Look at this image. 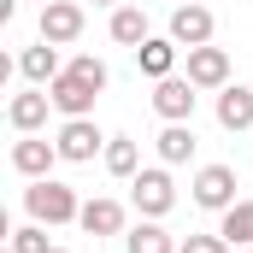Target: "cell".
I'll use <instances>...</instances> for the list:
<instances>
[{
  "label": "cell",
  "mask_w": 253,
  "mask_h": 253,
  "mask_svg": "<svg viewBox=\"0 0 253 253\" xmlns=\"http://www.w3.org/2000/svg\"><path fill=\"white\" fill-rule=\"evenodd\" d=\"M53 242H47V224H24V230H12V253H47Z\"/></svg>",
  "instance_id": "obj_21"
},
{
  "label": "cell",
  "mask_w": 253,
  "mask_h": 253,
  "mask_svg": "<svg viewBox=\"0 0 253 253\" xmlns=\"http://www.w3.org/2000/svg\"><path fill=\"white\" fill-rule=\"evenodd\" d=\"M194 100H200V88H194L189 77H159V83H153V112H159L165 124H189Z\"/></svg>",
  "instance_id": "obj_6"
},
{
  "label": "cell",
  "mask_w": 253,
  "mask_h": 253,
  "mask_svg": "<svg viewBox=\"0 0 253 253\" xmlns=\"http://www.w3.org/2000/svg\"><path fill=\"white\" fill-rule=\"evenodd\" d=\"M77 36H83V6H77V0H47V6H42V42L65 47V42H77Z\"/></svg>",
  "instance_id": "obj_8"
},
{
  "label": "cell",
  "mask_w": 253,
  "mask_h": 253,
  "mask_svg": "<svg viewBox=\"0 0 253 253\" xmlns=\"http://www.w3.org/2000/svg\"><path fill=\"white\" fill-rule=\"evenodd\" d=\"M177 253H230V242H224V236H189Z\"/></svg>",
  "instance_id": "obj_22"
},
{
  "label": "cell",
  "mask_w": 253,
  "mask_h": 253,
  "mask_svg": "<svg viewBox=\"0 0 253 253\" xmlns=\"http://www.w3.org/2000/svg\"><path fill=\"white\" fill-rule=\"evenodd\" d=\"M47 106H53V94H47V88H30V94H12V106H6V124L18 129V135H36V129L47 124Z\"/></svg>",
  "instance_id": "obj_11"
},
{
  "label": "cell",
  "mask_w": 253,
  "mask_h": 253,
  "mask_svg": "<svg viewBox=\"0 0 253 253\" xmlns=\"http://www.w3.org/2000/svg\"><path fill=\"white\" fill-rule=\"evenodd\" d=\"M159 159H165V165L194 159V129L189 124H165V129H159Z\"/></svg>",
  "instance_id": "obj_20"
},
{
  "label": "cell",
  "mask_w": 253,
  "mask_h": 253,
  "mask_svg": "<svg viewBox=\"0 0 253 253\" xmlns=\"http://www.w3.org/2000/svg\"><path fill=\"white\" fill-rule=\"evenodd\" d=\"M129 200H135L141 218H165V212L177 206V183H171V171H165V165L135 171V177H129Z\"/></svg>",
  "instance_id": "obj_2"
},
{
  "label": "cell",
  "mask_w": 253,
  "mask_h": 253,
  "mask_svg": "<svg viewBox=\"0 0 253 253\" xmlns=\"http://www.w3.org/2000/svg\"><path fill=\"white\" fill-rule=\"evenodd\" d=\"M218 124L224 129H248L253 124V88H242V83L218 88Z\"/></svg>",
  "instance_id": "obj_14"
},
{
  "label": "cell",
  "mask_w": 253,
  "mask_h": 253,
  "mask_svg": "<svg viewBox=\"0 0 253 253\" xmlns=\"http://www.w3.org/2000/svg\"><path fill=\"white\" fill-rule=\"evenodd\" d=\"M124 248H129V253H177L183 242H171V230H165L159 218H147V224H135V230H129Z\"/></svg>",
  "instance_id": "obj_17"
},
{
  "label": "cell",
  "mask_w": 253,
  "mask_h": 253,
  "mask_svg": "<svg viewBox=\"0 0 253 253\" xmlns=\"http://www.w3.org/2000/svg\"><path fill=\"white\" fill-rule=\"evenodd\" d=\"M53 141H59V159H65V165H88L94 153H106V141H112V135H100L94 118H65Z\"/></svg>",
  "instance_id": "obj_4"
},
{
  "label": "cell",
  "mask_w": 253,
  "mask_h": 253,
  "mask_svg": "<svg viewBox=\"0 0 253 253\" xmlns=\"http://www.w3.org/2000/svg\"><path fill=\"white\" fill-rule=\"evenodd\" d=\"M24 212L36 218V224H71V218H83V200L71 183H53V177H36L30 189H24Z\"/></svg>",
  "instance_id": "obj_1"
},
{
  "label": "cell",
  "mask_w": 253,
  "mask_h": 253,
  "mask_svg": "<svg viewBox=\"0 0 253 253\" xmlns=\"http://www.w3.org/2000/svg\"><path fill=\"white\" fill-rule=\"evenodd\" d=\"M135 71L153 77V83L171 77V71H177V42H171V36H147V42L135 47Z\"/></svg>",
  "instance_id": "obj_12"
},
{
  "label": "cell",
  "mask_w": 253,
  "mask_h": 253,
  "mask_svg": "<svg viewBox=\"0 0 253 253\" xmlns=\"http://www.w3.org/2000/svg\"><path fill=\"white\" fill-rule=\"evenodd\" d=\"M100 159H106V171H112V177H135V171H141V147H135L129 135H112Z\"/></svg>",
  "instance_id": "obj_19"
},
{
  "label": "cell",
  "mask_w": 253,
  "mask_h": 253,
  "mask_svg": "<svg viewBox=\"0 0 253 253\" xmlns=\"http://www.w3.org/2000/svg\"><path fill=\"white\" fill-rule=\"evenodd\" d=\"M47 253H71V248H47Z\"/></svg>",
  "instance_id": "obj_25"
},
{
  "label": "cell",
  "mask_w": 253,
  "mask_h": 253,
  "mask_svg": "<svg viewBox=\"0 0 253 253\" xmlns=\"http://www.w3.org/2000/svg\"><path fill=\"white\" fill-rule=\"evenodd\" d=\"M189 83L194 88H230V53L224 47H189Z\"/></svg>",
  "instance_id": "obj_10"
},
{
  "label": "cell",
  "mask_w": 253,
  "mask_h": 253,
  "mask_svg": "<svg viewBox=\"0 0 253 253\" xmlns=\"http://www.w3.org/2000/svg\"><path fill=\"white\" fill-rule=\"evenodd\" d=\"M106 30H112V42H118V47L135 53V47L147 42V12H141V6H112V24H106Z\"/></svg>",
  "instance_id": "obj_16"
},
{
  "label": "cell",
  "mask_w": 253,
  "mask_h": 253,
  "mask_svg": "<svg viewBox=\"0 0 253 253\" xmlns=\"http://www.w3.org/2000/svg\"><path fill=\"white\" fill-rule=\"evenodd\" d=\"M94 6H118V0H94Z\"/></svg>",
  "instance_id": "obj_24"
},
{
  "label": "cell",
  "mask_w": 253,
  "mask_h": 253,
  "mask_svg": "<svg viewBox=\"0 0 253 253\" xmlns=\"http://www.w3.org/2000/svg\"><path fill=\"white\" fill-rule=\"evenodd\" d=\"M77 224H83L88 236H118V230H124V206L106 200V194H100V200H83V218H77Z\"/></svg>",
  "instance_id": "obj_15"
},
{
  "label": "cell",
  "mask_w": 253,
  "mask_h": 253,
  "mask_svg": "<svg viewBox=\"0 0 253 253\" xmlns=\"http://www.w3.org/2000/svg\"><path fill=\"white\" fill-rule=\"evenodd\" d=\"M42 6H47V0H42Z\"/></svg>",
  "instance_id": "obj_26"
},
{
  "label": "cell",
  "mask_w": 253,
  "mask_h": 253,
  "mask_svg": "<svg viewBox=\"0 0 253 253\" xmlns=\"http://www.w3.org/2000/svg\"><path fill=\"white\" fill-rule=\"evenodd\" d=\"M212 30H218V24H212V12H206L200 0H183V6L171 12V42H177V47H206Z\"/></svg>",
  "instance_id": "obj_7"
},
{
  "label": "cell",
  "mask_w": 253,
  "mask_h": 253,
  "mask_svg": "<svg viewBox=\"0 0 253 253\" xmlns=\"http://www.w3.org/2000/svg\"><path fill=\"white\" fill-rule=\"evenodd\" d=\"M218 236H224L230 248H253V200H236V206L224 212V224H218Z\"/></svg>",
  "instance_id": "obj_18"
},
{
  "label": "cell",
  "mask_w": 253,
  "mask_h": 253,
  "mask_svg": "<svg viewBox=\"0 0 253 253\" xmlns=\"http://www.w3.org/2000/svg\"><path fill=\"white\" fill-rule=\"evenodd\" d=\"M71 71H83L88 83H100V88H106V65L94 59V53H77V59H71Z\"/></svg>",
  "instance_id": "obj_23"
},
{
  "label": "cell",
  "mask_w": 253,
  "mask_h": 253,
  "mask_svg": "<svg viewBox=\"0 0 253 253\" xmlns=\"http://www.w3.org/2000/svg\"><path fill=\"white\" fill-rule=\"evenodd\" d=\"M47 94H53V112H65V118H94L100 83H88L83 71H71V65H65V77H53V83H47Z\"/></svg>",
  "instance_id": "obj_3"
},
{
  "label": "cell",
  "mask_w": 253,
  "mask_h": 253,
  "mask_svg": "<svg viewBox=\"0 0 253 253\" xmlns=\"http://www.w3.org/2000/svg\"><path fill=\"white\" fill-rule=\"evenodd\" d=\"M236 189H242L236 165H200L194 171V206H206V212H230L236 206Z\"/></svg>",
  "instance_id": "obj_5"
},
{
  "label": "cell",
  "mask_w": 253,
  "mask_h": 253,
  "mask_svg": "<svg viewBox=\"0 0 253 253\" xmlns=\"http://www.w3.org/2000/svg\"><path fill=\"white\" fill-rule=\"evenodd\" d=\"M248 253H253V248H248Z\"/></svg>",
  "instance_id": "obj_27"
},
{
  "label": "cell",
  "mask_w": 253,
  "mask_h": 253,
  "mask_svg": "<svg viewBox=\"0 0 253 253\" xmlns=\"http://www.w3.org/2000/svg\"><path fill=\"white\" fill-rule=\"evenodd\" d=\"M18 71H24V77H30L36 88H47L53 77H65L59 47H53V42H36V47H24V53H18Z\"/></svg>",
  "instance_id": "obj_13"
},
{
  "label": "cell",
  "mask_w": 253,
  "mask_h": 253,
  "mask_svg": "<svg viewBox=\"0 0 253 253\" xmlns=\"http://www.w3.org/2000/svg\"><path fill=\"white\" fill-rule=\"evenodd\" d=\"M53 159H59V141H42V135H24V141H12V171L18 177H47L53 171Z\"/></svg>",
  "instance_id": "obj_9"
}]
</instances>
